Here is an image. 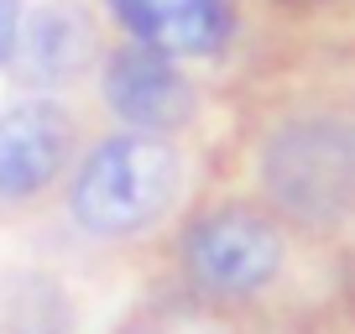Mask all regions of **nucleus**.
<instances>
[{"label": "nucleus", "instance_id": "f257e3e1", "mask_svg": "<svg viewBox=\"0 0 355 334\" xmlns=\"http://www.w3.org/2000/svg\"><path fill=\"white\" fill-rule=\"evenodd\" d=\"M272 214L309 235H355V121L334 110L288 115L261 141Z\"/></svg>", "mask_w": 355, "mask_h": 334}, {"label": "nucleus", "instance_id": "f03ea898", "mask_svg": "<svg viewBox=\"0 0 355 334\" xmlns=\"http://www.w3.org/2000/svg\"><path fill=\"white\" fill-rule=\"evenodd\" d=\"M183 188V157L167 136L152 131H115L89 146L68 183V214L78 230L100 240L146 235Z\"/></svg>", "mask_w": 355, "mask_h": 334}, {"label": "nucleus", "instance_id": "7ed1b4c3", "mask_svg": "<svg viewBox=\"0 0 355 334\" xmlns=\"http://www.w3.org/2000/svg\"><path fill=\"white\" fill-rule=\"evenodd\" d=\"M178 261H183V272L199 292L241 303V298L266 292L282 277L288 240H282V225L272 209L245 204V199H225L183 225Z\"/></svg>", "mask_w": 355, "mask_h": 334}, {"label": "nucleus", "instance_id": "20e7f679", "mask_svg": "<svg viewBox=\"0 0 355 334\" xmlns=\"http://www.w3.org/2000/svg\"><path fill=\"white\" fill-rule=\"evenodd\" d=\"M100 94L115 121H125V131L173 136L199 115V94H193L189 73L178 68V58L146 42H121L115 53H105Z\"/></svg>", "mask_w": 355, "mask_h": 334}, {"label": "nucleus", "instance_id": "39448f33", "mask_svg": "<svg viewBox=\"0 0 355 334\" xmlns=\"http://www.w3.org/2000/svg\"><path fill=\"white\" fill-rule=\"evenodd\" d=\"M78 125L53 100H16L0 110V199L26 204L47 193L73 162Z\"/></svg>", "mask_w": 355, "mask_h": 334}, {"label": "nucleus", "instance_id": "423d86ee", "mask_svg": "<svg viewBox=\"0 0 355 334\" xmlns=\"http://www.w3.org/2000/svg\"><path fill=\"white\" fill-rule=\"evenodd\" d=\"M115 21L167 58H220L235 42V0H105Z\"/></svg>", "mask_w": 355, "mask_h": 334}, {"label": "nucleus", "instance_id": "0eeeda50", "mask_svg": "<svg viewBox=\"0 0 355 334\" xmlns=\"http://www.w3.org/2000/svg\"><path fill=\"white\" fill-rule=\"evenodd\" d=\"M100 53V37H94V21H89L84 6L73 0H53L42 11L21 16V37H16V68H21L26 84L37 89H58L68 78H78Z\"/></svg>", "mask_w": 355, "mask_h": 334}, {"label": "nucleus", "instance_id": "6e6552de", "mask_svg": "<svg viewBox=\"0 0 355 334\" xmlns=\"http://www.w3.org/2000/svg\"><path fill=\"white\" fill-rule=\"evenodd\" d=\"M21 37V0H0V63H11Z\"/></svg>", "mask_w": 355, "mask_h": 334}, {"label": "nucleus", "instance_id": "1a4fd4ad", "mask_svg": "<svg viewBox=\"0 0 355 334\" xmlns=\"http://www.w3.org/2000/svg\"><path fill=\"white\" fill-rule=\"evenodd\" d=\"M277 6H293V11H319V6H334V0H277Z\"/></svg>", "mask_w": 355, "mask_h": 334}]
</instances>
